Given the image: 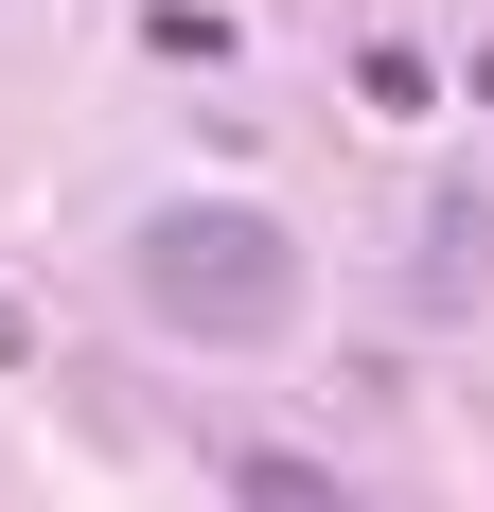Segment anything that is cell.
Returning <instances> with one entry per match:
<instances>
[{
    "mask_svg": "<svg viewBox=\"0 0 494 512\" xmlns=\"http://www.w3.org/2000/svg\"><path fill=\"white\" fill-rule=\"evenodd\" d=\"M0 354H18V301H0Z\"/></svg>",
    "mask_w": 494,
    "mask_h": 512,
    "instance_id": "3957f363",
    "label": "cell"
},
{
    "mask_svg": "<svg viewBox=\"0 0 494 512\" xmlns=\"http://www.w3.org/2000/svg\"><path fill=\"white\" fill-rule=\"evenodd\" d=\"M230 495H265V512H318V495H336V460H283V442H247V460H230Z\"/></svg>",
    "mask_w": 494,
    "mask_h": 512,
    "instance_id": "7a4b0ae2",
    "label": "cell"
},
{
    "mask_svg": "<svg viewBox=\"0 0 494 512\" xmlns=\"http://www.w3.org/2000/svg\"><path fill=\"white\" fill-rule=\"evenodd\" d=\"M142 301L177 318V336H283V301H300V248H283V212H230V195H177V212H142Z\"/></svg>",
    "mask_w": 494,
    "mask_h": 512,
    "instance_id": "6da1fadb",
    "label": "cell"
}]
</instances>
